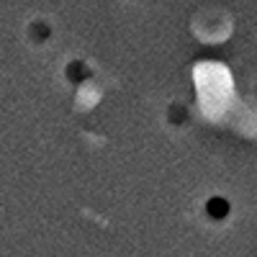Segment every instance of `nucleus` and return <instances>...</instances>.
<instances>
[{
    "label": "nucleus",
    "instance_id": "1",
    "mask_svg": "<svg viewBox=\"0 0 257 257\" xmlns=\"http://www.w3.org/2000/svg\"><path fill=\"white\" fill-rule=\"evenodd\" d=\"M206 211H208L211 219H224L226 213H229V201L226 198H211L206 203Z\"/></svg>",
    "mask_w": 257,
    "mask_h": 257
}]
</instances>
